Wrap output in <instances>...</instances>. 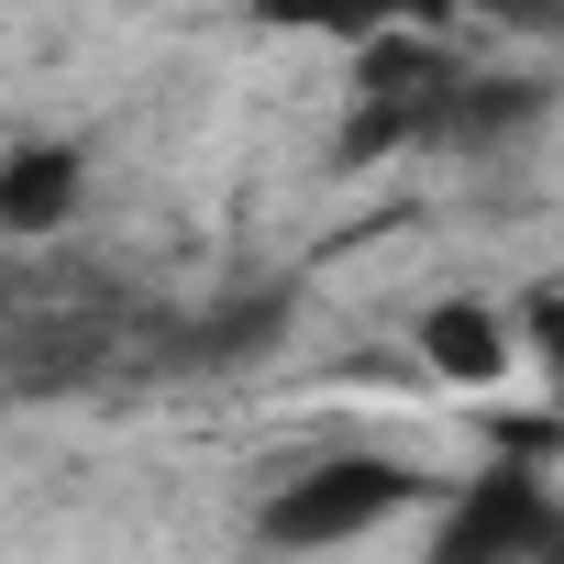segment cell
I'll return each mask as SVG.
<instances>
[{
  "mask_svg": "<svg viewBox=\"0 0 564 564\" xmlns=\"http://www.w3.org/2000/svg\"><path fill=\"white\" fill-rule=\"evenodd\" d=\"M542 78H476L465 56L421 45V34H388L366 45L355 67V122H344V155H476V144H509L542 122Z\"/></svg>",
  "mask_w": 564,
  "mask_h": 564,
  "instance_id": "obj_1",
  "label": "cell"
},
{
  "mask_svg": "<svg viewBox=\"0 0 564 564\" xmlns=\"http://www.w3.org/2000/svg\"><path fill=\"white\" fill-rule=\"evenodd\" d=\"M421 498H432V476H421V465L344 443V454H311L289 487H276L254 531H265V553H344V542H366V531L410 520Z\"/></svg>",
  "mask_w": 564,
  "mask_h": 564,
  "instance_id": "obj_2",
  "label": "cell"
},
{
  "mask_svg": "<svg viewBox=\"0 0 564 564\" xmlns=\"http://www.w3.org/2000/svg\"><path fill=\"white\" fill-rule=\"evenodd\" d=\"M553 553H564V498L542 454H498L443 498V531L421 564H553Z\"/></svg>",
  "mask_w": 564,
  "mask_h": 564,
  "instance_id": "obj_3",
  "label": "cell"
},
{
  "mask_svg": "<svg viewBox=\"0 0 564 564\" xmlns=\"http://www.w3.org/2000/svg\"><path fill=\"white\" fill-rule=\"evenodd\" d=\"M89 188V155L78 144H23V155H0V232H56Z\"/></svg>",
  "mask_w": 564,
  "mask_h": 564,
  "instance_id": "obj_4",
  "label": "cell"
},
{
  "mask_svg": "<svg viewBox=\"0 0 564 564\" xmlns=\"http://www.w3.org/2000/svg\"><path fill=\"white\" fill-rule=\"evenodd\" d=\"M421 355H432L454 388H487V377L509 366V322H498L487 300H443V311H421Z\"/></svg>",
  "mask_w": 564,
  "mask_h": 564,
  "instance_id": "obj_5",
  "label": "cell"
},
{
  "mask_svg": "<svg viewBox=\"0 0 564 564\" xmlns=\"http://www.w3.org/2000/svg\"><path fill=\"white\" fill-rule=\"evenodd\" d=\"M276 322H289V289H254V300H232V311L188 322V333H177V366H243V355H265V344H276Z\"/></svg>",
  "mask_w": 564,
  "mask_h": 564,
  "instance_id": "obj_6",
  "label": "cell"
}]
</instances>
